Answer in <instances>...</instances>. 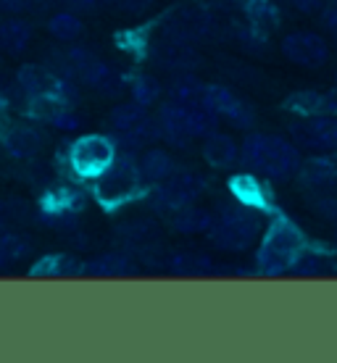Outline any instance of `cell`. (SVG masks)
Returning a JSON list of instances; mask_svg holds the SVG:
<instances>
[{
    "label": "cell",
    "instance_id": "cell-21",
    "mask_svg": "<svg viewBox=\"0 0 337 363\" xmlns=\"http://www.w3.org/2000/svg\"><path fill=\"white\" fill-rule=\"evenodd\" d=\"M172 229L179 232V235H209L211 224H214V213L206 208H198L195 203L187 206V208L172 213Z\"/></svg>",
    "mask_w": 337,
    "mask_h": 363
},
{
    "label": "cell",
    "instance_id": "cell-24",
    "mask_svg": "<svg viewBox=\"0 0 337 363\" xmlns=\"http://www.w3.org/2000/svg\"><path fill=\"white\" fill-rule=\"evenodd\" d=\"M29 253H32V242L27 237L0 224V264H16L21 258H29Z\"/></svg>",
    "mask_w": 337,
    "mask_h": 363
},
{
    "label": "cell",
    "instance_id": "cell-35",
    "mask_svg": "<svg viewBox=\"0 0 337 363\" xmlns=\"http://www.w3.org/2000/svg\"><path fill=\"white\" fill-rule=\"evenodd\" d=\"M235 3H240V6H243V3H248V0H235Z\"/></svg>",
    "mask_w": 337,
    "mask_h": 363
},
{
    "label": "cell",
    "instance_id": "cell-11",
    "mask_svg": "<svg viewBox=\"0 0 337 363\" xmlns=\"http://www.w3.org/2000/svg\"><path fill=\"white\" fill-rule=\"evenodd\" d=\"M203 106L219 118V121L229 124L232 129L248 132V129H253V124H255L253 106H250L245 98H240L232 87H224V84H206Z\"/></svg>",
    "mask_w": 337,
    "mask_h": 363
},
{
    "label": "cell",
    "instance_id": "cell-10",
    "mask_svg": "<svg viewBox=\"0 0 337 363\" xmlns=\"http://www.w3.org/2000/svg\"><path fill=\"white\" fill-rule=\"evenodd\" d=\"M219 18L214 16V11L203 9V6H187V9L174 11L164 27V37L187 43V45H198L206 43L219 32Z\"/></svg>",
    "mask_w": 337,
    "mask_h": 363
},
{
    "label": "cell",
    "instance_id": "cell-38",
    "mask_svg": "<svg viewBox=\"0 0 337 363\" xmlns=\"http://www.w3.org/2000/svg\"><path fill=\"white\" fill-rule=\"evenodd\" d=\"M335 82H337V74H335Z\"/></svg>",
    "mask_w": 337,
    "mask_h": 363
},
{
    "label": "cell",
    "instance_id": "cell-9",
    "mask_svg": "<svg viewBox=\"0 0 337 363\" xmlns=\"http://www.w3.org/2000/svg\"><path fill=\"white\" fill-rule=\"evenodd\" d=\"M282 55L290 64L301 69H324L332 58V45L329 40L314 29H292L280 43Z\"/></svg>",
    "mask_w": 337,
    "mask_h": 363
},
{
    "label": "cell",
    "instance_id": "cell-23",
    "mask_svg": "<svg viewBox=\"0 0 337 363\" xmlns=\"http://www.w3.org/2000/svg\"><path fill=\"white\" fill-rule=\"evenodd\" d=\"M48 32L58 43H74L84 32L82 18L77 16V11H58V13H53V16L48 18Z\"/></svg>",
    "mask_w": 337,
    "mask_h": 363
},
{
    "label": "cell",
    "instance_id": "cell-2",
    "mask_svg": "<svg viewBox=\"0 0 337 363\" xmlns=\"http://www.w3.org/2000/svg\"><path fill=\"white\" fill-rule=\"evenodd\" d=\"M206 237L211 240V245L219 250L243 253L264 237V211L248 206L243 200L224 203L214 211V224Z\"/></svg>",
    "mask_w": 337,
    "mask_h": 363
},
{
    "label": "cell",
    "instance_id": "cell-33",
    "mask_svg": "<svg viewBox=\"0 0 337 363\" xmlns=\"http://www.w3.org/2000/svg\"><path fill=\"white\" fill-rule=\"evenodd\" d=\"M58 3H64L69 11H95L101 6V0H58Z\"/></svg>",
    "mask_w": 337,
    "mask_h": 363
},
{
    "label": "cell",
    "instance_id": "cell-27",
    "mask_svg": "<svg viewBox=\"0 0 337 363\" xmlns=\"http://www.w3.org/2000/svg\"><path fill=\"white\" fill-rule=\"evenodd\" d=\"M32 274H43V277H77L84 274V264L77 261L74 255H48L45 261L32 269Z\"/></svg>",
    "mask_w": 337,
    "mask_h": 363
},
{
    "label": "cell",
    "instance_id": "cell-29",
    "mask_svg": "<svg viewBox=\"0 0 337 363\" xmlns=\"http://www.w3.org/2000/svg\"><path fill=\"white\" fill-rule=\"evenodd\" d=\"M324 272V264H321V258L316 253H311L309 247L303 250V255L298 258V264L292 269L295 277H314V274H321Z\"/></svg>",
    "mask_w": 337,
    "mask_h": 363
},
{
    "label": "cell",
    "instance_id": "cell-30",
    "mask_svg": "<svg viewBox=\"0 0 337 363\" xmlns=\"http://www.w3.org/2000/svg\"><path fill=\"white\" fill-rule=\"evenodd\" d=\"M319 18H321V24H324V29H327V35L337 43V6L335 3H327V6L319 11Z\"/></svg>",
    "mask_w": 337,
    "mask_h": 363
},
{
    "label": "cell",
    "instance_id": "cell-16",
    "mask_svg": "<svg viewBox=\"0 0 337 363\" xmlns=\"http://www.w3.org/2000/svg\"><path fill=\"white\" fill-rule=\"evenodd\" d=\"M155 61L169 69V72H192L195 66L201 64V55L195 50V45H187V43H179V40H172V37H164L158 48H155Z\"/></svg>",
    "mask_w": 337,
    "mask_h": 363
},
{
    "label": "cell",
    "instance_id": "cell-1",
    "mask_svg": "<svg viewBox=\"0 0 337 363\" xmlns=\"http://www.w3.org/2000/svg\"><path fill=\"white\" fill-rule=\"evenodd\" d=\"M240 164L258 179H295L303 166V150L292 140L272 132H248L240 143Z\"/></svg>",
    "mask_w": 337,
    "mask_h": 363
},
{
    "label": "cell",
    "instance_id": "cell-14",
    "mask_svg": "<svg viewBox=\"0 0 337 363\" xmlns=\"http://www.w3.org/2000/svg\"><path fill=\"white\" fill-rule=\"evenodd\" d=\"M295 179L301 182V187L309 195L337 192V164L332 161V155H309Z\"/></svg>",
    "mask_w": 337,
    "mask_h": 363
},
{
    "label": "cell",
    "instance_id": "cell-37",
    "mask_svg": "<svg viewBox=\"0 0 337 363\" xmlns=\"http://www.w3.org/2000/svg\"><path fill=\"white\" fill-rule=\"evenodd\" d=\"M327 3H335V6H337V0H327Z\"/></svg>",
    "mask_w": 337,
    "mask_h": 363
},
{
    "label": "cell",
    "instance_id": "cell-3",
    "mask_svg": "<svg viewBox=\"0 0 337 363\" xmlns=\"http://www.w3.org/2000/svg\"><path fill=\"white\" fill-rule=\"evenodd\" d=\"M306 247L309 245L301 227H295L290 218H277L261 237V245L255 253V272L264 277L292 274Z\"/></svg>",
    "mask_w": 337,
    "mask_h": 363
},
{
    "label": "cell",
    "instance_id": "cell-13",
    "mask_svg": "<svg viewBox=\"0 0 337 363\" xmlns=\"http://www.w3.org/2000/svg\"><path fill=\"white\" fill-rule=\"evenodd\" d=\"M116 158L114 143L103 135H84L69 150V164L74 174H79L84 179H98Z\"/></svg>",
    "mask_w": 337,
    "mask_h": 363
},
{
    "label": "cell",
    "instance_id": "cell-34",
    "mask_svg": "<svg viewBox=\"0 0 337 363\" xmlns=\"http://www.w3.org/2000/svg\"><path fill=\"white\" fill-rule=\"evenodd\" d=\"M27 6H32V0H0V11H9V13L24 11Z\"/></svg>",
    "mask_w": 337,
    "mask_h": 363
},
{
    "label": "cell",
    "instance_id": "cell-6",
    "mask_svg": "<svg viewBox=\"0 0 337 363\" xmlns=\"http://www.w3.org/2000/svg\"><path fill=\"white\" fill-rule=\"evenodd\" d=\"M109 121H111V129H114V137H116L127 150L145 147L150 140H158V137H161L158 118L150 116L145 106H137L135 100L116 106V108L111 111Z\"/></svg>",
    "mask_w": 337,
    "mask_h": 363
},
{
    "label": "cell",
    "instance_id": "cell-25",
    "mask_svg": "<svg viewBox=\"0 0 337 363\" xmlns=\"http://www.w3.org/2000/svg\"><path fill=\"white\" fill-rule=\"evenodd\" d=\"M203 92H206V84L192 72H179L169 84V100H177V103H203Z\"/></svg>",
    "mask_w": 337,
    "mask_h": 363
},
{
    "label": "cell",
    "instance_id": "cell-19",
    "mask_svg": "<svg viewBox=\"0 0 337 363\" xmlns=\"http://www.w3.org/2000/svg\"><path fill=\"white\" fill-rule=\"evenodd\" d=\"M179 166L172 158L169 150H161V147H150L140 155V172H143V179L150 182V184H158L164 182L166 177H172Z\"/></svg>",
    "mask_w": 337,
    "mask_h": 363
},
{
    "label": "cell",
    "instance_id": "cell-36",
    "mask_svg": "<svg viewBox=\"0 0 337 363\" xmlns=\"http://www.w3.org/2000/svg\"><path fill=\"white\" fill-rule=\"evenodd\" d=\"M335 240H337V221H335Z\"/></svg>",
    "mask_w": 337,
    "mask_h": 363
},
{
    "label": "cell",
    "instance_id": "cell-28",
    "mask_svg": "<svg viewBox=\"0 0 337 363\" xmlns=\"http://www.w3.org/2000/svg\"><path fill=\"white\" fill-rule=\"evenodd\" d=\"M129 98L135 100L137 106L150 108V106L158 103V98H161V84H158V79L143 74V77L132 79V84H129Z\"/></svg>",
    "mask_w": 337,
    "mask_h": 363
},
{
    "label": "cell",
    "instance_id": "cell-7",
    "mask_svg": "<svg viewBox=\"0 0 337 363\" xmlns=\"http://www.w3.org/2000/svg\"><path fill=\"white\" fill-rule=\"evenodd\" d=\"M290 140L309 155H337V113L298 116L290 124Z\"/></svg>",
    "mask_w": 337,
    "mask_h": 363
},
{
    "label": "cell",
    "instance_id": "cell-8",
    "mask_svg": "<svg viewBox=\"0 0 337 363\" xmlns=\"http://www.w3.org/2000/svg\"><path fill=\"white\" fill-rule=\"evenodd\" d=\"M203 187L206 182L198 172H190V169H177L172 177H166L164 182L155 184L153 192V208L164 216H172L177 211L192 206L195 200L203 195Z\"/></svg>",
    "mask_w": 337,
    "mask_h": 363
},
{
    "label": "cell",
    "instance_id": "cell-12",
    "mask_svg": "<svg viewBox=\"0 0 337 363\" xmlns=\"http://www.w3.org/2000/svg\"><path fill=\"white\" fill-rule=\"evenodd\" d=\"M143 172L132 155H116L114 164L95 179V192L103 203H121L140 187Z\"/></svg>",
    "mask_w": 337,
    "mask_h": 363
},
{
    "label": "cell",
    "instance_id": "cell-17",
    "mask_svg": "<svg viewBox=\"0 0 337 363\" xmlns=\"http://www.w3.org/2000/svg\"><path fill=\"white\" fill-rule=\"evenodd\" d=\"M287 108L298 116L337 113V90H298L287 98Z\"/></svg>",
    "mask_w": 337,
    "mask_h": 363
},
{
    "label": "cell",
    "instance_id": "cell-22",
    "mask_svg": "<svg viewBox=\"0 0 337 363\" xmlns=\"http://www.w3.org/2000/svg\"><path fill=\"white\" fill-rule=\"evenodd\" d=\"M84 274L87 277H127V274H135L132 253L98 255V258H92L90 264H84Z\"/></svg>",
    "mask_w": 337,
    "mask_h": 363
},
{
    "label": "cell",
    "instance_id": "cell-32",
    "mask_svg": "<svg viewBox=\"0 0 337 363\" xmlns=\"http://www.w3.org/2000/svg\"><path fill=\"white\" fill-rule=\"evenodd\" d=\"M111 3H114L118 11H124V13H145L155 0H111Z\"/></svg>",
    "mask_w": 337,
    "mask_h": 363
},
{
    "label": "cell",
    "instance_id": "cell-4",
    "mask_svg": "<svg viewBox=\"0 0 337 363\" xmlns=\"http://www.w3.org/2000/svg\"><path fill=\"white\" fill-rule=\"evenodd\" d=\"M158 129L169 145L184 147L198 137H209L219 129V118L214 116L203 103H177L169 100L158 111Z\"/></svg>",
    "mask_w": 337,
    "mask_h": 363
},
{
    "label": "cell",
    "instance_id": "cell-39",
    "mask_svg": "<svg viewBox=\"0 0 337 363\" xmlns=\"http://www.w3.org/2000/svg\"><path fill=\"white\" fill-rule=\"evenodd\" d=\"M32 3H35V0H32Z\"/></svg>",
    "mask_w": 337,
    "mask_h": 363
},
{
    "label": "cell",
    "instance_id": "cell-31",
    "mask_svg": "<svg viewBox=\"0 0 337 363\" xmlns=\"http://www.w3.org/2000/svg\"><path fill=\"white\" fill-rule=\"evenodd\" d=\"M287 3H290L292 11H298L303 16H314L327 6V0H287Z\"/></svg>",
    "mask_w": 337,
    "mask_h": 363
},
{
    "label": "cell",
    "instance_id": "cell-18",
    "mask_svg": "<svg viewBox=\"0 0 337 363\" xmlns=\"http://www.w3.org/2000/svg\"><path fill=\"white\" fill-rule=\"evenodd\" d=\"M0 143H3L6 153H9L11 158L24 161V158H32V155L40 150L43 137H40V132H37L35 127H27V124H9V127L3 129Z\"/></svg>",
    "mask_w": 337,
    "mask_h": 363
},
{
    "label": "cell",
    "instance_id": "cell-20",
    "mask_svg": "<svg viewBox=\"0 0 337 363\" xmlns=\"http://www.w3.org/2000/svg\"><path fill=\"white\" fill-rule=\"evenodd\" d=\"M32 43V27L21 18L0 21V53L21 55Z\"/></svg>",
    "mask_w": 337,
    "mask_h": 363
},
{
    "label": "cell",
    "instance_id": "cell-15",
    "mask_svg": "<svg viewBox=\"0 0 337 363\" xmlns=\"http://www.w3.org/2000/svg\"><path fill=\"white\" fill-rule=\"evenodd\" d=\"M203 158L211 169H219V172L235 169L240 164V143L232 135L216 129L209 137H203Z\"/></svg>",
    "mask_w": 337,
    "mask_h": 363
},
{
    "label": "cell",
    "instance_id": "cell-26",
    "mask_svg": "<svg viewBox=\"0 0 337 363\" xmlns=\"http://www.w3.org/2000/svg\"><path fill=\"white\" fill-rule=\"evenodd\" d=\"M166 266H169V272L182 274V277H203V274L214 272V261L203 253H174L169 255Z\"/></svg>",
    "mask_w": 337,
    "mask_h": 363
},
{
    "label": "cell",
    "instance_id": "cell-5",
    "mask_svg": "<svg viewBox=\"0 0 337 363\" xmlns=\"http://www.w3.org/2000/svg\"><path fill=\"white\" fill-rule=\"evenodd\" d=\"M55 72L72 77L74 82L92 87L98 92H114L118 87V74L114 66L106 64L101 55H95L87 48H69L58 55V64L53 66Z\"/></svg>",
    "mask_w": 337,
    "mask_h": 363
}]
</instances>
